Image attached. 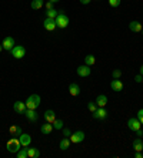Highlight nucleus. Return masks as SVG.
<instances>
[{"mask_svg":"<svg viewBox=\"0 0 143 158\" xmlns=\"http://www.w3.org/2000/svg\"><path fill=\"white\" fill-rule=\"evenodd\" d=\"M49 2H51V3H56V2H59V0H49Z\"/></svg>","mask_w":143,"mask_h":158,"instance_id":"39","label":"nucleus"},{"mask_svg":"<svg viewBox=\"0 0 143 158\" xmlns=\"http://www.w3.org/2000/svg\"><path fill=\"white\" fill-rule=\"evenodd\" d=\"M43 117H44V120L47 123H55V120H56V114H55V111L53 110H47V111H44V114H43Z\"/></svg>","mask_w":143,"mask_h":158,"instance_id":"18","label":"nucleus"},{"mask_svg":"<svg viewBox=\"0 0 143 158\" xmlns=\"http://www.w3.org/2000/svg\"><path fill=\"white\" fill-rule=\"evenodd\" d=\"M109 4L112 7H118L119 4H120V0H109Z\"/></svg>","mask_w":143,"mask_h":158,"instance_id":"31","label":"nucleus"},{"mask_svg":"<svg viewBox=\"0 0 143 158\" xmlns=\"http://www.w3.org/2000/svg\"><path fill=\"white\" fill-rule=\"evenodd\" d=\"M25 115H26V118H27L30 123H36L37 120H39V115H37V113L34 110H30V108H27V110H26Z\"/></svg>","mask_w":143,"mask_h":158,"instance_id":"14","label":"nucleus"},{"mask_svg":"<svg viewBox=\"0 0 143 158\" xmlns=\"http://www.w3.org/2000/svg\"><path fill=\"white\" fill-rule=\"evenodd\" d=\"M137 120L140 121V124H143V108H140V110L137 111Z\"/></svg>","mask_w":143,"mask_h":158,"instance_id":"32","label":"nucleus"},{"mask_svg":"<svg viewBox=\"0 0 143 158\" xmlns=\"http://www.w3.org/2000/svg\"><path fill=\"white\" fill-rule=\"evenodd\" d=\"M96 104H97V107H106L107 97L105 94H99V96L96 97Z\"/></svg>","mask_w":143,"mask_h":158,"instance_id":"19","label":"nucleus"},{"mask_svg":"<svg viewBox=\"0 0 143 158\" xmlns=\"http://www.w3.org/2000/svg\"><path fill=\"white\" fill-rule=\"evenodd\" d=\"M39 106H40V96H37V94H32L26 100V107L30 110H36Z\"/></svg>","mask_w":143,"mask_h":158,"instance_id":"2","label":"nucleus"},{"mask_svg":"<svg viewBox=\"0 0 143 158\" xmlns=\"http://www.w3.org/2000/svg\"><path fill=\"white\" fill-rule=\"evenodd\" d=\"M132 147H133V150L135 151H142L143 150V141H142V138H135L133 140V143H132Z\"/></svg>","mask_w":143,"mask_h":158,"instance_id":"20","label":"nucleus"},{"mask_svg":"<svg viewBox=\"0 0 143 158\" xmlns=\"http://www.w3.org/2000/svg\"><path fill=\"white\" fill-rule=\"evenodd\" d=\"M27 155H29V158H37L40 155V151L37 148H27Z\"/></svg>","mask_w":143,"mask_h":158,"instance_id":"24","label":"nucleus"},{"mask_svg":"<svg viewBox=\"0 0 143 158\" xmlns=\"http://www.w3.org/2000/svg\"><path fill=\"white\" fill-rule=\"evenodd\" d=\"M44 6H46V10H50V9H55V7H53V3H51V2H46V3H44Z\"/></svg>","mask_w":143,"mask_h":158,"instance_id":"33","label":"nucleus"},{"mask_svg":"<svg viewBox=\"0 0 143 158\" xmlns=\"http://www.w3.org/2000/svg\"><path fill=\"white\" fill-rule=\"evenodd\" d=\"M20 148H22V144H20L17 137H13V138H10V140L6 143V150H7L9 152H11V154H16Z\"/></svg>","mask_w":143,"mask_h":158,"instance_id":"1","label":"nucleus"},{"mask_svg":"<svg viewBox=\"0 0 143 158\" xmlns=\"http://www.w3.org/2000/svg\"><path fill=\"white\" fill-rule=\"evenodd\" d=\"M60 150L62 151H66L67 148L70 147V138L69 137H65V138H62V140H60Z\"/></svg>","mask_w":143,"mask_h":158,"instance_id":"21","label":"nucleus"},{"mask_svg":"<svg viewBox=\"0 0 143 158\" xmlns=\"http://www.w3.org/2000/svg\"><path fill=\"white\" fill-rule=\"evenodd\" d=\"M69 93H70V96H79L80 94V87H79V84L77 83H72V84L69 85Z\"/></svg>","mask_w":143,"mask_h":158,"instance_id":"17","label":"nucleus"},{"mask_svg":"<svg viewBox=\"0 0 143 158\" xmlns=\"http://www.w3.org/2000/svg\"><path fill=\"white\" fill-rule=\"evenodd\" d=\"M87 108H89V111H90V113H95L96 108H97V104H96L95 101H89V103H87Z\"/></svg>","mask_w":143,"mask_h":158,"instance_id":"29","label":"nucleus"},{"mask_svg":"<svg viewBox=\"0 0 143 158\" xmlns=\"http://www.w3.org/2000/svg\"><path fill=\"white\" fill-rule=\"evenodd\" d=\"M92 114H93V118H95V120H105V118L107 117V111L105 110V107H97L96 111L92 113Z\"/></svg>","mask_w":143,"mask_h":158,"instance_id":"7","label":"nucleus"},{"mask_svg":"<svg viewBox=\"0 0 143 158\" xmlns=\"http://www.w3.org/2000/svg\"><path fill=\"white\" fill-rule=\"evenodd\" d=\"M110 88L113 91H122L123 90V83L119 78H113V80L110 81Z\"/></svg>","mask_w":143,"mask_h":158,"instance_id":"15","label":"nucleus"},{"mask_svg":"<svg viewBox=\"0 0 143 158\" xmlns=\"http://www.w3.org/2000/svg\"><path fill=\"white\" fill-rule=\"evenodd\" d=\"M16 157L17 158H27L29 155H27V147H22L20 150L16 152Z\"/></svg>","mask_w":143,"mask_h":158,"instance_id":"26","label":"nucleus"},{"mask_svg":"<svg viewBox=\"0 0 143 158\" xmlns=\"http://www.w3.org/2000/svg\"><path fill=\"white\" fill-rule=\"evenodd\" d=\"M129 30L130 31H133V33H140L143 30V26L140 22H136V20H133V22L129 23Z\"/></svg>","mask_w":143,"mask_h":158,"instance_id":"11","label":"nucleus"},{"mask_svg":"<svg viewBox=\"0 0 143 158\" xmlns=\"http://www.w3.org/2000/svg\"><path fill=\"white\" fill-rule=\"evenodd\" d=\"M142 135H143V131H142V130H137V131H136V137L142 138Z\"/></svg>","mask_w":143,"mask_h":158,"instance_id":"36","label":"nucleus"},{"mask_svg":"<svg viewBox=\"0 0 143 158\" xmlns=\"http://www.w3.org/2000/svg\"><path fill=\"white\" fill-rule=\"evenodd\" d=\"M127 127H129V130H132V131L136 132L137 130H140V121L137 118H129Z\"/></svg>","mask_w":143,"mask_h":158,"instance_id":"13","label":"nucleus"},{"mask_svg":"<svg viewBox=\"0 0 143 158\" xmlns=\"http://www.w3.org/2000/svg\"><path fill=\"white\" fill-rule=\"evenodd\" d=\"M17 138H19V141H20V144H22V147H29L30 143H32V137H30L29 134H25V132H22Z\"/></svg>","mask_w":143,"mask_h":158,"instance_id":"10","label":"nucleus"},{"mask_svg":"<svg viewBox=\"0 0 143 158\" xmlns=\"http://www.w3.org/2000/svg\"><path fill=\"white\" fill-rule=\"evenodd\" d=\"M69 138H70V143L72 144H79L84 140V132L83 131H76V132H73Z\"/></svg>","mask_w":143,"mask_h":158,"instance_id":"6","label":"nucleus"},{"mask_svg":"<svg viewBox=\"0 0 143 158\" xmlns=\"http://www.w3.org/2000/svg\"><path fill=\"white\" fill-rule=\"evenodd\" d=\"M76 73L79 77H89L90 76V73H92V69H90V66H79L76 69Z\"/></svg>","mask_w":143,"mask_h":158,"instance_id":"5","label":"nucleus"},{"mask_svg":"<svg viewBox=\"0 0 143 158\" xmlns=\"http://www.w3.org/2000/svg\"><path fill=\"white\" fill-rule=\"evenodd\" d=\"M63 135H65V137H70V135H72V132H70V130L63 128Z\"/></svg>","mask_w":143,"mask_h":158,"instance_id":"34","label":"nucleus"},{"mask_svg":"<svg viewBox=\"0 0 143 158\" xmlns=\"http://www.w3.org/2000/svg\"><path fill=\"white\" fill-rule=\"evenodd\" d=\"M142 34H143V30H142Z\"/></svg>","mask_w":143,"mask_h":158,"instance_id":"41","label":"nucleus"},{"mask_svg":"<svg viewBox=\"0 0 143 158\" xmlns=\"http://www.w3.org/2000/svg\"><path fill=\"white\" fill-rule=\"evenodd\" d=\"M10 53H11V56H13L15 59L20 60V59H23V57L26 56V48L23 47V46H15V47L10 50Z\"/></svg>","mask_w":143,"mask_h":158,"instance_id":"4","label":"nucleus"},{"mask_svg":"<svg viewBox=\"0 0 143 158\" xmlns=\"http://www.w3.org/2000/svg\"><path fill=\"white\" fill-rule=\"evenodd\" d=\"M95 63H96V57L93 54H87L84 57V64L86 66H93Z\"/></svg>","mask_w":143,"mask_h":158,"instance_id":"25","label":"nucleus"},{"mask_svg":"<svg viewBox=\"0 0 143 158\" xmlns=\"http://www.w3.org/2000/svg\"><path fill=\"white\" fill-rule=\"evenodd\" d=\"M55 20H56V26L59 27V29H66L69 26V16L65 15L63 11H60Z\"/></svg>","mask_w":143,"mask_h":158,"instance_id":"3","label":"nucleus"},{"mask_svg":"<svg viewBox=\"0 0 143 158\" xmlns=\"http://www.w3.org/2000/svg\"><path fill=\"white\" fill-rule=\"evenodd\" d=\"M142 84H143V80H142Z\"/></svg>","mask_w":143,"mask_h":158,"instance_id":"42","label":"nucleus"},{"mask_svg":"<svg viewBox=\"0 0 143 158\" xmlns=\"http://www.w3.org/2000/svg\"><path fill=\"white\" fill-rule=\"evenodd\" d=\"M43 27L47 30V31H53V30L57 27V26H56V20H55V19L46 17V20L43 22Z\"/></svg>","mask_w":143,"mask_h":158,"instance_id":"9","label":"nucleus"},{"mask_svg":"<svg viewBox=\"0 0 143 158\" xmlns=\"http://www.w3.org/2000/svg\"><path fill=\"white\" fill-rule=\"evenodd\" d=\"M142 80H143L142 74H137V76L135 77V81H136V83H142Z\"/></svg>","mask_w":143,"mask_h":158,"instance_id":"35","label":"nucleus"},{"mask_svg":"<svg viewBox=\"0 0 143 158\" xmlns=\"http://www.w3.org/2000/svg\"><path fill=\"white\" fill-rule=\"evenodd\" d=\"M140 74H142V76H143V64H142V66H140Z\"/></svg>","mask_w":143,"mask_h":158,"instance_id":"38","label":"nucleus"},{"mask_svg":"<svg viewBox=\"0 0 143 158\" xmlns=\"http://www.w3.org/2000/svg\"><path fill=\"white\" fill-rule=\"evenodd\" d=\"M13 108H15V111L17 114H25L26 110H27L26 103H23V101H16V103L13 104Z\"/></svg>","mask_w":143,"mask_h":158,"instance_id":"12","label":"nucleus"},{"mask_svg":"<svg viewBox=\"0 0 143 158\" xmlns=\"http://www.w3.org/2000/svg\"><path fill=\"white\" fill-rule=\"evenodd\" d=\"M112 77H113V78H120L122 77V71L120 70H113V73H112Z\"/></svg>","mask_w":143,"mask_h":158,"instance_id":"30","label":"nucleus"},{"mask_svg":"<svg viewBox=\"0 0 143 158\" xmlns=\"http://www.w3.org/2000/svg\"><path fill=\"white\" fill-rule=\"evenodd\" d=\"M3 48L4 50H7V52H10L11 48L15 47V39L11 36H7V37H4V40H3Z\"/></svg>","mask_w":143,"mask_h":158,"instance_id":"8","label":"nucleus"},{"mask_svg":"<svg viewBox=\"0 0 143 158\" xmlns=\"http://www.w3.org/2000/svg\"><path fill=\"white\" fill-rule=\"evenodd\" d=\"M90 2H92V0H80V3H82V4H89Z\"/></svg>","mask_w":143,"mask_h":158,"instance_id":"37","label":"nucleus"},{"mask_svg":"<svg viewBox=\"0 0 143 158\" xmlns=\"http://www.w3.org/2000/svg\"><path fill=\"white\" fill-rule=\"evenodd\" d=\"M57 15H59V11L56 10V9H50V10L46 11V17H49V19H56Z\"/></svg>","mask_w":143,"mask_h":158,"instance_id":"27","label":"nucleus"},{"mask_svg":"<svg viewBox=\"0 0 143 158\" xmlns=\"http://www.w3.org/2000/svg\"><path fill=\"white\" fill-rule=\"evenodd\" d=\"M2 50H3V46H2V44H0V52H2Z\"/></svg>","mask_w":143,"mask_h":158,"instance_id":"40","label":"nucleus"},{"mask_svg":"<svg viewBox=\"0 0 143 158\" xmlns=\"http://www.w3.org/2000/svg\"><path fill=\"white\" fill-rule=\"evenodd\" d=\"M9 132H10V134H11L13 137H19L23 131H22V128H20L19 125H11L10 128H9Z\"/></svg>","mask_w":143,"mask_h":158,"instance_id":"22","label":"nucleus"},{"mask_svg":"<svg viewBox=\"0 0 143 158\" xmlns=\"http://www.w3.org/2000/svg\"><path fill=\"white\" fill-rule=\"evenodd\" d=\"M44 6V2L43 0H32V4H30V7L33 9V10H39Z\"/></svg>","mask_w":143,"mask_h":158,"instance_id":"23","label":"nucleus"},{"mask_svg":"<svg viewBox=\"0 0 143 158\" xmlns=\"http://www.w3.org/2000/svg\"><path fill=\"white\" fill-rule=\"evenodd\" d=\"M53 130H55V128H53V124H51V123L46 121V124L40 125V132H42V134H44V135H49Z\"/></svg>","mask_w":143,"mask_h":158,"instance_id":"16","label":"nucleus"},{"mask_svg":"<svg viewBox=\"0 0 143 158\" xmlns=\"http://www.w3.org/2000/svg\"><path fill=\"white\" fill-rule=\"evenodd\" d=\"M53 128L55 130H63V121L62 120H57V118H56L55 123H53Z\"/></svg>","mask_w":143,"mask_h":158,"instance_id":"28","label":"nucleus"}]
</instances>
